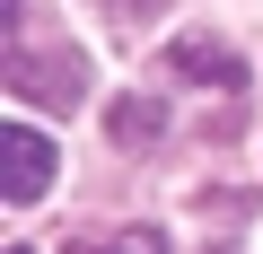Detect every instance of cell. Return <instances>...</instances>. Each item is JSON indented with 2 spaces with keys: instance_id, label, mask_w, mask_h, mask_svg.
<instances>
[{
  "instance_id": "obj_1",
  "label": "cell",
  "mask_w": 263,
  "mask_h": 254,
  "mask_svg": "<svg viewBox=\"0 0 263 254\" xmlns=\"http://www.w3.org/2000/svg\"><path fill=\"white\" fill-rule=\"evenodd\" d=\"M9 88L18 96H35V105H79L88 96V62L62 44V53H35V44H18L9 53Z\"/></svg>"
},
{
  "instance_id": "obj_2",
  "label": "cell",
  "mask_w": 263,
  "mask_h": 254,
  "mask_svg": "<svg viewBox=\"0 0 263 254\" xmlns=\"http://www.w3.org/2000/svg\"><path fill=\"white\" fill-rule=\"evenodd\" d=\"M0 193L9 202H44L53 193V141L35 123H9V132H0Z\"/></svg>"
},
{
  "instance_id": "obj_3",
  "label": "cell",
  "mask_w": 263,
  "mask_h": 254,
  "mask_svg": "<svg viewBox=\"0 0 263 254\" xmlns=\"http://www.w3.org/2000/svg\"><path fill=\"white\" fill-rule=\"evenodd\" d=\"M167 62H176L184 79H202V88H228V96L246 88V62H237L228 44H211V35H176V44H167Z\"/></svg>"
},
{
  "instance_id": "obj_4",
  "label": "cell",
  "mask_w": 263,
  "mask_h": 254,
  "mask_svg": "<svg viewBox=\"0 0 263 254\" xmlns=\"http://www.w3.org/2000/svg\"><path fill=\"white\" fill-rule=\"evenodd\" d=\"M105 123H114V141H123V149H141V141H158V132H167V105H158V96H114V114H105Z\"/></svg>"
},
{
  "instance_id": "obj_5",
  "label": "cell",
  "mask_w": 263,
  "mask_h": 254,
  "mask_svg": "<svg viewBox=\"0 0 263 254\" xmlns=\"http://www.w3.org/2000/svg\"><path fill=\"white\" fill-rule=\"evenodd\" d=\"M70 254H167V237L158 228H114V237H88V245L70 237Z\"/></svg>"
},
{
  "instance_id": "obj_6",
  "label": "cell",
  "mask_w": 263,
  "mask_h": 254,
  "mask_svg": "<svg viewBox=\"0 0 263 254\" xmlns=\"http://www.w3.org/2000/svg\"><path fill=\"white\" fill-rule=\"evenodd\" d=\"M105 9H114L123 27H141V18H158V9H167V0H105Z\"/></svg>"
},
{
  "instance_id": "obj_7",
  "label": "cell",
  "mask_w": 263,
  "mask_h": 254,
  "mask_svg": "<svg viewBox=\"0 0 263 254\" xmlns=\"http://www.w3.org/2000/svg\"><path fill=\"white\" fill-rule=\"evenodd\" d=\"M0 18H18V0H0Z\"/></svg>"
},
{
  "instance_id": "obj_8",
  "label": "cell",
  "mask_w": 263,
  "mask_h": 254,
  "mask_svg": "<svg viewBox=\"0 0 263 254\" xmlns=\"http://www.w3.org/2000/svg\"><path fill=\"white\" fill-rule=\"evenodd\" d=\"M9 254H27V245H9Z\"/></svg>"
}]
</instances>
